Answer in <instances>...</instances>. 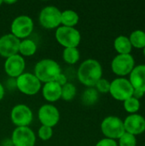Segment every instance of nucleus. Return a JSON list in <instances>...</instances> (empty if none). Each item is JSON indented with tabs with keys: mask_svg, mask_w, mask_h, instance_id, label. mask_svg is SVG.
Segmentation results:
<instances>
[{
	"mask_svg": "<svg viewBox=\"0 0 145 146\" xmlns=\"http://www.w3.org/2000/svg\"><path fill=\"white\" fill-rule=\"evenodd\" d=\"M129 40L132 47L144 49L145 47V33L141 30H136L131 33Z\"/></svg>",
	"mask_w": 145,
	"mask_h": 146,
	"instance_id": "nucleus-22",
	"label": "nucleus"
},
{
	"mask_svg": "<svg viewBox=\"0 0 145 146\" xmlns=\"http://www.w3.org/2000/svg\"><path fill=\"white\" fill-rule=\"evenodd\" d=\"M38 136L40 139L44 141H47L51 139L53 136V129L52 127L47 126H41L38 131Z\"/></svg>",
	"mask_w": 145,
	"mask_h": 146,
	"instance_id": "nucleus-27",
	"label": "nucleus"
},
{
	"mask_svg": "<svg viewBox=\"0 0 145 146\" xmlns=\"http://www.w3.org/2000/svg\"><path fill=\"white\" fill-rule=\"evenodd\" d=\"M44 98L48 102H56L62 97V86L56 81L45 83L42 88Z\"/></svg>",
	"mask_w": 145,
	"mask_h": 146,
	"instance_id": "nucleus-17",
	"label": "nucleus"
},
{
	"mask_svg": "<svg viewBox=\"0 0 145 146\" xmlns=\"http://www.w3.org/2000/svg\"><path fill=\"white\" fill-rule=\"evenodd\" d=\"M118 146H137L136 137L128 133H125L119 139V145Z\"/></svg>",
	"mask_w": 145,
	"mask_h": 146,
	"instance_id": "nucleus-26",
	"label": "nucleus"
},
{
	"mask_svg": "<svg viewBox=\"0 0 145 146\" xmlns=\"http://www.w3.org/2000/svg\"><path fill=\"white\" fill-rule=\"evenodd\" d=\"M144 56H145V47L144 48Z\"/></svg>",
	"mask_w": 145,
	"mask_h": 146,
	"instance_id": "nucleus-35",
	"label": "nucleus"
},
{
	"mask_svg": "<svg viewBox=\"0 0 145 146\" xmlns=\"http://www.w3.org/2000/svg\"><path fill=\"white\" fill-rule=\"evenodd\" d=\"M96 146H118V144L114 139L104 138V139H101L100 141H98Z\"/></svg>",
	"mask_w": 145,
	"mask_h": 146,
	"instance_id": "nucleus-29",
	"label": "nucleus"
},
{
	"mask_svg": "<svg viewBox=\"0 0 145 146\" xmlns=\"http://www.w3.org/2000/svg\"><path fill=\"white\" fill-rule=\"evenodd\" d=\"M58 85H60L62 87L64 86V85H66L67 83H68V78L66 77V75L64 74H60L58 76H57V78L56 79V80H55Z\"/></svg>",
	"mask_w": 145,
	"mask_h": 146,
	"instance_id": "nucleus-30",
	"label": "nucleus"
},
{
	"mask_svg": "<svg viewBox=\"0 0 145 146\" xmlns=\"http://www.w3.org/2000/svg\"><path fill=\"white\" fill-rule=\"evenodd\" d=\"M56 39L64 48H77L81 40V34L75 27L60 26L56 30Z\"/></svg>",
	"mask_w": 145,
	"mask_h": 146,
	"instance_id": "nucleus-3",
	"label": "nucleus"
},
{
	"mask_svg": "<svg viewBox=\"0 0 145 146\" xmlns=\"http://www.w3.org/2000/svg\"><path fill=\"white\" fill-rule=\"evenodd\" d=\"M4 93H5V92H4V87H3V86L1 84V82H0V101L3 98Z\"/></svg>",
	"mask_w": 145,
	"mask_h": 146,
	"instance_id": "nucleus-32",
	"label": "nucleus"
},
{
	"mask_svg": "<svg viewBox=\"0 0 145 146\" xmlns=\"http://www.w3.org/2000/svg\"><path fill=\"white\" fill-rule=\"evenodd\" d=\"M34 23L28 15H19L15 18L11 23V34L17 38L26 39L33 31Z\"/></svg>",
	"mask_w": 145,
	"mask_h": 146,
	"instance_id": "nucleus-6",
	"label": "nucleus"
},
{
	"mask_svg": "<svg viewBox=\"0 0 145 146\" xmlns=\"http://www.w3.org/2000/svg\"><path fill=\"white\" fill-rule=\"evenodd\" d=\"M62 11L56 6H46L39 14L38 21L40 25L46 29H55L61 25Z\"/></svg>",
	"mask_w": 145,
	"mask_h": 146,
	"instance_id": "nucleus-8",
	"label": "nucleus"
},
{
	"mask_svg": "<svg viewBox=\"0 0 145 146\" xmlns=\"http://www.w3.org/2000/svg\"><path fill=\"white\" fill-rule=\"evenodd\" d=\"M11 143L14 146H35L36 136L29 127H16L12 133Z\"/></svg>",
	"mask_w": 145,
	"mask_h": 146,
	"instance_id": "nucleus-11",
	"label": "nucleus"
},
{
	"mask_svg": "<svg viewBox=\"0 0 145 146\" xmlns=\"http://www.w3.org/2000/svg\"><path fill=\"white\" fill-rule=\"evenodd\" d=\"M123 123L126 133L134 136L141 134L145 131V119L141 115L132 114L125 119Z\"/></svg>",
	"mask_w": 145,
	"mask_h": 146,
	"instance_id": "nucleus-15",
	"label": "nucleus"
},
{
	"mask_svg": "<svg viewBox=\"0 0 145 146\" xmlns=\"http://www.w3.org/2000/svg\"><path fill=\"white\" fill-rule=\"evenodd\" d=\"M77 93L76 86L73 83L68 82L66 85H64L62 87V97L64 101H71L74 98L75 95Z\"/></svg>",
	"mask_w": 145,
	"mask_h": 146,
	"instance_id": "nucleus-24",
	"label": "nucleus"
},
{
	"mask_svg": "<svg viewBox=\"0 0 145 146\" xmlns=\"http://www.w3.org/2000/svg\"><path fill=\"white\" fill-rule=\"evenodd\" d=\"M132 97L139 100V98H142L143 97H144V92H141V91H138V90H134Z\"/></svg>",
	"mask_w": 145,
	"mask_h": 146,
	"instance_id": "nucleus-31",
	"label": "nucleus"
},
{
	"mask_svg": "<svg viewBox=\"0 0 145 146\" xmlns=\"http://www.w3.org/2000/svg\"><path fill=\"white\" fill-rule=\"evenodd\" d=\"M38 117L42 126L53 128L60 121V112L58 109L52 104H44L38 110Z\"/></svg>",
	"mask_w": 145,
	"mask_h": 146,
	"instance_id": "nucleus-12",
	"label": "nucleus"
},
{
	"mask_svg": "<svg viewBox=\"0 0 145 146\" xmlns=\"http://www.w3.org/2000/svg\"><path fill=\"white\" fill-rule=\"evenodd\" d=\"M102 65L95 59L85 60L80 64L77 71L79 81L87 87H94L97 82L102 79Z\"/></svg>",
	"mask_w": 145,
	"mask_h": 146,
	"instance_id": "nucleus-1",
	"label": "nucleus"
},
{
	"mask_svg": "<svg viewBox=\"0 0 145 146\" xmlns=\"http://www.w3.org/2000/svg\"><path fill=\"white\" fill-rule=\"evenodd\" d=\"M96 87V90L98 92H101V93H107V92H109V89H110V82L106 80V79H100L96 86H94Z\"/></svg>",
	"mask_w": 145,
	"mask_h": 146,
	"instance_id": "nucleus-28",
	"label": "nucleus"
},
{
	"mask_svg": "<svg viewBox=\"0 0 145 146\" xmlns=\"http://www.w3.org/2000/svg\"><path fill=\"white\" fill-rule=\"evenodd\" d=\"M21 40L11 33L4 34L0 38V56L8 58L19 53Z\"/></svg>",
	"mask_w": 145,
	"mask_h": 146,
	"instance_id": "nucleus-14",
	"label": "nucleus"
},
{
	"mask_svg": "<svg viewBox=\"0 0 145 146\" xmlns=\"http://www.w3.org/2000/svg\"><path fill=\"white\" fill-rule=\"evenodd\" d=\"M2 4H3V1H2V0H0V6H1Z\"/></svg>",
	"mask_w": 145,
	"mask_h": 146,
	"instance_id": "nucleus-34",
	"label": "nucleus"
},
{
	"mask_svg": "<svg viewBox=\"0 0 145 146\" xmlns=\"http://www.w3.org/2000/svg\"><path fill=\"white\" fill-rule=\"evenodd\" d=\"M101 130L107 139H119L125 133L124 123L117 116H108L101 123Z\"/></svg>",
	"mask_w": 145,
	"mask_h": 146,
	"instance_id": "nucleus-5",
	"label": "nucleus"
},
{
	"mask_svg": "<svg viewBox=\"0 0 145 146\" xmlns=\"http://www.w3.org/2000/svg\"><path fill=\"white\" fill-rule=\"evenodd\" d=\"M26 62L21 55H15L6 58L4 62V71L9 78L16 79L24 73Z\"/></svg>",
	"mask_w": 145,
	"mask_h": 146,
	"instance_id": "nucleus-13",
	"label": "nucleus"
},
{
	"mask_svg": "<svg viewBox=\"0 0 145 146\" xmlns=\"http://www.w3.org/2000/svg\"><path fill=\"white\" fill-rule=\"evenodd\" d=\"M10 119L16 127H29L33 119L32 110L26 104H17L10 112Z\"/></svg>",
	"mask_w": 145,
	"mask_h": 146,
	"instance_id": "nucleus-9",
	"label": "nucleus"
},
{
	"mask_svg": "<svg viewBox=\"0 0 145 146\" xmlns=\"http://www.w3.org/2000/svg\"><path fill=\"white\" fill-rule=\"evenodd\" d=\"M130 83L134 90L145 92V65H138L134 67L130 74Z\"/></svg>",
	"mask_w": 145,
	"mask_h": 146,
	"instance_id": "nucleus-16",
	"label": "nucleus"
},
{
	"mask_svg": "<svg viewBox=\"0 0 145 146\" xmlns=\"http://www.w3.org/2000/svg\"><path fill=\"white\" fill-rule=\"evenodd\" d=\"M133 87L129 80L125 78H117L110 82L109 93L111 96L118 101H126L129 98L132 97Z\"/></svg>",
	"mask_w": 145,
	"mask_h": 146,
	"instance_id": "nucleus-7",
	"label": "nucleus"
},
{
	"mask_svg": "<svg viewBox=\"0 0 145 146\" xmlns=\"http://www.w3.org/2000/svg\"><path fill=\"white\" fill-rule=\"evenodd\" d=\"M79 21L78 13L72 9H66L62 12L61 25L68 27H74Z\"/></svg>",
	"mask_w": 145,
	"mask_h": 146,
	"instance_id": "nucleus-19",
	"label": "nucleus"
},
{
	"mask_svg": "<svg viewBox=\"0 0 145 146\" xmlns=\"http://www.w3.org/2000/svg\"><path fill=\"white\" fill-rule=\"evenodd\" d=\"M16 88L23 94L32 96L37 94L42 86L39 80L32 73H23L15 79Z\"/></svg>",
	"mask_w": 145,
	"mask_h": 146,
	"instance_id": "nucleus-4",
	"label": "nucleus"
},
{
	"mask_svg": "<svg viewBox=\"0 0 145 146\" xmlns=\"http://www.w3.org/2000/svg\"><path fill=\"white\" fill-rule=\"evenodd\" d=\"M144 97H145V92H144Z\"/></svg>",
	"mask_w": 145,
	"mask_h": 146,
	"instance_id": "nucleus-36",
	"label": "nucleus"
},
{
	"mask_svg": "<svg viewBox=\"0 0 145 146\" xmlns=\"http://www.w3.org/2000/svg\"><path fill=\"white\" fill-rule=\"evenodd\" d=\"M135 66V61L132 55H117L111 62L112 71L119 76L130 74Z\"/></svg>",
	"mask_w": 145,
	"mask_h": 146,
	"instance_id": "nucleus-10",
	"label": "nucleus"
},
{
	"mask_svg": "<svg viewBox=\"0 0 145 146\" xmlns=\"http://www.w3.org/2000/svg\"><path fill=\"white\" fill-rule=\"evenodd\" d=\"M114 47L115 50L119 53V55L130 54L132 48L129 38L124 35H121L115 39Z\"/></svg>",
	"mask_w": 145,
	"mask_h": 146,
	"instance_id": "nucleus-18",
	"label": "nucleus"
},
{
	"mask_svg": "<svg viewBox=\"0 0 145 146\" xmlns=\"http://www.w3.org/2000/svg\"><path fill=\"white\" fill-rule=\"evenodd\" d=\"M16 1L13 0V1H3V3H6V4H12V3H15Z\"/></svg>",
	"mask_w": 145,
	"mask_h": 146,
	"instance_id": "nucleus-33",
	"label": "nucleus"
},
{
	"mask_svg": "<svg viewBox=\"0 0 145 146\" xmlns=\"http://www.w3.org/2000/svg\"><path fill=\"white\" fill-rule=\"evenodd\" d=\"M98 92L94 87H88L85 89L82 94L81 100L85 105L91 106L95 104L98 100Z\"/></svg>",
	"mask_w": 145,
	"mask_h": 146,
	"instance_id": "nucleus-21",
	"label": "nucleus"
},
{
	"mask_svg": "<svg viewBox=\"0 0 145 146\" xmlns=\"http://www.w3.org/2000/svg\"><path fill=\"white\" fill-rule=\"evenodd\" d=\"M124 109L130 114H136L140 109V102L138 99L131 97L124 101Z\"/></svg>",
	"mask_w": 145,
	"mask_h": 146,
	"instance_id": "nucleus-25",
	"label": "nucleus"
},
{
	"mask_svg": "<svg viewBox=\"0 0 145 146\" xmlns=\"http://www.w3.org/2000/svg\"><path fill=\"white\" fill-rule=\"evenodd\" d=\"M37 51L36 43L29 38L23 39L20 42L19 53L21 56H32Z\"/></svg>",
	"mask_w": 145,
	"mask_h": 146,
	"instance_id": "nucleus-20",
	"label": "nucleus"
},
{
	"mask_svg": "<svg viewBox=\"0 0 145 146\" xmlns=\"http://www.w3.org/2000/svg\"><path fill=\"white\" fill-rule=\"evenodd\" d=\"M80 57L79 51L77 48H64L62 52V58L68 64H75Z\"/></svg>",
	"mask_w": 145,
	"mask_h": 146,
	"instance_id": "nucleus-23",
	"label": "nucleus"
},
{
	"mask_svg": "<svg viewBox=\"0 0 145 146\" xmlns=\"http://www.w3.org/2000/svg\"><path fill=\"white\" fill-rule=\"evenodd\" d=\"M60 74H62L61 66L55 60L49 58L38 61L34 68V75L44 84L55 81Z\"/></svg>",
	"mask_w": 145,
	"mask_h": 146,
	"instance_id": "nucleus-2",
	"label": "nucleus"
}]
</instances>
